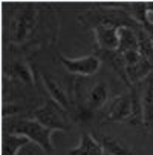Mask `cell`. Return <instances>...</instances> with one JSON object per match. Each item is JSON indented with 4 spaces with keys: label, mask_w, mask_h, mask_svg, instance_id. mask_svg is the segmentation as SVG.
<instances>
[{
    "label": "cell",
    "mask_w": 153,
    "mask_h": 155,
    "mask_svg": "<svg viewBox=\"0 0 153 155\" xmlns=\"http://www.w3.org/2000/svg\"><path fill=\"white\" fill-rule=\"evenodd\" d=\"M118 3H104L100 5L97 9L87 11L86 14L80 15L78 20L84 25L91 26L92 29L97 26H116V28H133L136 29L139 23L132 18L129 11L120 9Z\"/></svg>",
    "instance_id": "1"
},
{
    "label": "cell",
    "mask_w": 153,
    "mask_h": 155,
    "mask_svg": "<svg viewBox=\"0 0 153 155\" xmlns=\"http://www.w3.org/2000/svg\"><path fill=\"white\" fill-rule=\"evenodd\" d=\"M38 17H40V11L37 3L28 2V3L18 5L11 21L8 41L15 46L26 43L38 28Z\"/></svg>",
    "instance_id": "2"
},
{
    "label": "cell",
    "mask_w": 153,
    "mask_h": 155,
    "mask_svg": "<svg viewBox=\"0 0 153 155\" xmlns=\"http://www.w3.org/2000/svg\"><path fill=\"white\" fill-rule=\"evenodd\" d=\"M5 132H8V134H20L26 137L28 140H31V143L40 146L46 153L54 152V141H52L54 132L34 118L14 117L11 121L5 123Z\"/></svg>",
    "instance_id": "3"
},
{
    "label": "cell",
    "mask_w": 153,
    "mask_h": 155,
    "mask_svg": "<svg viewBox=\"0 0 153 155\" xmlns=\"http://www.w3.org/2000/svg\"><path fill=\"white\" fill-rule=\"evenodd\" d=\"M66 112L68 110H64L58 103H55L52 98H49L34 110L32 118L37 120L38 123H41L45 127L51 129L52 132L69 130V129H72V123Z\"/></svg>",
    "instance_id": "4"
},
{
    "label": "cell",
    "mask_w": 153,
    "mask_h": 155,
    "mask_svg": "<svg viewBox=\"0 0 153 155\" xmlns=\"http://www.w3.org/2000/svg\"><path fill=\"white\" fill-rule=\"evenodd\" d=\"M60 63L66 68L68 72H71L74 75L91 77L100 71L103 61L95 54H91V55H84V57H78V58H69L66 55H60Z\"/></svg>",
    "instance_id": "5"
},
{
    "label": "cell",
    "mask_w": 153,
    "mask_h": 155,
    "mask_svg": "<svg viewBox=\"0 0 153 155\" xmlns=\"http://www.w3.org/2000/svg\"><path fill=\"white\" fill-rule=\"evenodd\" d=\"M133 117V103L130 91L127 94H120L110 100L106 107V118L116 123L130 121Z\"/></svg>",
    "instance_id": "6"
},
{
    "label": "cell",
    "mask_w": 153,
    "mask_h": 155,
    "mask_svg": "<svg viewBox=\"0 0 153 155\" xmlns=\"http://www.w3.org/2000/svg\"><path fill=\"white\" fill-rule=\"evenodd\" d=\"M5 78L11 81H17L26 86H34L35 78L31 66L23 60H14L5 66Z\"/></svg>",
    "instance_id": "7"
},
{
    "label": "cell",
    "mask_w": 153,
    "mask_h": 155,
    "mask_svg": "<svg viewBox=\"0 0 153 155\" xmlns=\"http://www.w3.org/2000/svg\"><path fill=\"white\" fill-rule=\"evenodd\" d=\"M40 77H41L43 86L46 87V91H48V94L51 95V98H52L55 103H58L64 110H69L71 106H72V103H71L69 94H68L66 89L63 87V84H61L58 80H55L52 75L46 74V72H41Z\"/></svg>",
    "instance_id": "8"
},
{
    "label": "cell",
    "mask_w": 153,
    "mask_h": 155,
    "mask_svg": "<svg viewBox=\"0 0 153 155\" xmlns=\"http://www.w3.org/2000/svg\"><path fill=\"white\" fill-rule=\"evenodd\" d=\"M120 29L116 26H97L94 28L95 40L100 49L116 51L120 45Z\"/></svg>",
    "instance_id": "9"
},
{
    "label": "cell",
    "mask_w": 153,
    "mask_h": 155,
    "mask_svg": "<svg viewBox=\"0 0 153 155\" xmlns=\"http://www.w3.org/2000/svg\"><path fill=\"white\" fill-rule=\"evenodd\" d=\"M109 100V86L106 81H97L94 86L89 87L86 94V109L95 112V110L104 107Z\"/></svg>",
    "instance_id": "10"
},
{
    "label": "cell",
    "mask_w": 153,
    "mask_h": 155,
    "mask_svg": "<svg viewBox=\"0 0 153 155\" xmlns=\"http://www.w3.org/2000/svg\"><path fill=\"white\" fill-rule=\"evenodd\" d=\"M139 86H141L144 126L153 127V74H150L145 80H142Z\"/></svg>",
    "instance_id": "11"
},
{
    "label": "cell",
    "mask_w": 153,
    "mask_h": 155,
    "mask_svg": "<svg viewBox=\"0 0 153 155\" xmlns=\"http://www.w3.org/2000/svg\"><path fill=\"white\" fill-rule=\"evenodd\" d=\"M106 155H133V150L124 140L115 135L101 134L97 137Z\"/></svg>",
    "instance_id": "12"
},
{
    "label": "cell",
    "mask_w": 153,
    "mask_h": 155,
    "mask_svg": "<svg viewBox=\"0 0 153 155\" xmlns=\"http://www.w3.org/2000/svg\"><path fill=\"white\" fill-rule=\"evenodd\" d=\"M69 155H106L97 137L89 132H83L77 147L69 150Z\"/></svg>",
    "instance_id": "13"
},
{
    "label": "cell",
    "mask_w": 153,
    "mask_h": 155,
    "mask_svg": "<svg viewBox=\"0 0 153 155\" xmlns=\"http://www.w3.org/2000/svg\"><path fill=\"white\" fill-rule=\"evenodd\" d=\"M31 140L20 134H8L3 135V144H2V153L3 155H18V152L25 146H29Z\"/></svg>",
    "instance_id": "14"
},
{
    "label": "cell",
    "mask_w": 153,
    "mask_h": 155,
    "mask_svg": "<svg viewBox=\"0 0 153 155\" xmlns=\"http://www.w3.org/2000/svg\"><path fill=\"white\" fill-rule=\"evenodd\" d=\"M138 49V37L136 31L133 28H121L120 29V45L118 52H127V51H135Z\"/></svg>",
    "instance_id": "15"
},
{
    "label": "cell",
    "mask_w": 153,
    "mask_h": 155,
    "mask_svg": "<svg viewBox=\"0 0 153 155\" xmlns=\"http://www.w3.org/2000/svg\"><path fill=\"white\" fill-rule=\"evenodd\" d=\"M135 31H136V37H138V51H139V54L145 60L153 63V43H151L148 34L145 32V29L141 25Z\"/></svg>",
    "instance_id": "16"
}]
</instances>
